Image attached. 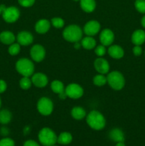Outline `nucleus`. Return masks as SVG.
<instances>
[{"label":"nucleus","instance_id":"1","mask_svg":"<svg viewBox=\"0 0 145 146\" xmlns=\"http://www.w3.org/2000/svg\"><path fill=\"white\" fill-rule=\"evenodd\" d=\"M86 121L91 128L96 131L103 129L106 124L105 117L101 113L97 111H91L87 116Z\"/></svg>","mask_w":145,"mask_h":146},{"label":"nucleus","instance_id":"24","mask_svg":"<svg viewBox=\"0 0 145 146\" xmlns=\"http://www.w3.org/2000/svg\"><path fill=\"white\" fill-rule=\"evenodd\" d=\"M71 115L75 120H82L86 115V112L81 107L76 106L74 107L71 111Z\"/></svg>","mask_w":145,"mask_h":146},{"label":"nucleus","instance_id":"33","mask_svg":"<svg viewBox=\"0 0 145 146\" xmlns=\"http://www.w3.org/2000/svg\"><path fill=\"white\" fill-rule=\"evenodd\" d=\"M21 6L24 7H30L34 5L35 0H18Z\"/></svg>","mask_w":145,"mask_h":146},{"label":"nucleus","instance_id":"34","mask_svg":"<svg viewBox=\"0 0 145 146\" xmlns=\"http://www.w3.org/2000/svg\"><path fill=\"white\" fill-rule=\"evenodd\" d=\"M142 49L141 48L140 46L139 45H135V46L133 48V54H134L136 56H139L142 54Z\"/></svg>","mask_w":145,"mask_h":146},{"label":"nucleus","instance_id":"31","mask_svg":"<svg viewBox=\"0 0 145 146\" xmlns=\"http://www.w3.org/2000/svg\"><path fill=\"white\" fill-rule=\"evenodd\" d=\"M0 146H15V143L11 138H4L0 140Z\"/></svg>","mask_w":145,"mask_h":146},{"label":"nucleus","instance_id":"30","mask_svg":"<svg viewBox=\"0 0 145 146\" xmlns=\"http://www.w3.org/2000/svg\"><path fill=\"white\" fill-rule=\"evenodd\" d=\"M135 7L139 12L145 13V0H136L135 1Z\"/></svg>","mask_w":145,"mask_h":146},{"label":"nucleus","instance_id":"28","mask_svg":"<svg viewBox=\"0 0 145 146\" xmlns=\"http://www.w3.org/2000/svg\"><path fill=\"white\" fill-rule=\"evenodd\" d=\"M20 44L18 43H13L12 44L9 46V47L8 51L10 55L11 56H16L20 52V49H21V47H20Z\"/></svg>","mask_w":145,"mask_h":146},{"label":"nucleus","instance_id":"17","mask_svg":"<svg viewBox=\"0 0 145 146\" xmlns=\"http://www.w3.org/2000/svg\"><path fill=\"white\" fill-rule=\"evenodd\" d=\"M108 54L111 57L116 59H119L123 57L124 50L121 46L118 45H112L108 48Z\"/></svg>","mask_w":145,"mask_h":146},{"label":"nucleus","instance_id":"13","mask_svg":"<svg viewBox=\"0 0 145 146\" xmlns=\"http://www.w3.org/2000/svg\"><path fill=\"white\" fill-rule=\"evenodd\" d=\"M16 39L20 45L28 46L32 44L33 41H34V37L30 32L24 31L18 33Z\"/></svg>","mask_w":145,"mask_h":146},{"label":"nucleus","instance_id":"2","mask_svg":"<svg viewBox=\"0 0 145 146\" xmlns=\"http://www.w3.org/2000/svg\"><path fill=\"white\" fill-rule=\"evenodd\" d=\"M39 142L44 146H53L57 143L56 134L49 128H44L38 133Z\"/></svg>","mask_w":145,"mask_h":146},{"label":"nucleus","instance_id":"41","mask_svg":"<svg viewBox=\"0 0 145 146\" xmlns=\"http://www.w3.org/2000/svg\"><path fill=\"white\" fill-rule=\"evenodd\" d=\"M115 146H125V143L124 142H119V143H117L116 145Z\"/></svg>","mask_w":145,"mask_h":146},{"label":"nucleus","instance_id":"40","mask_svg":"<svg viewBox=\"0 0 145 146\" xmlns=\"http://www.w3.org/2000/svg\"><path fill=\"white\" fill-rule=\"evenodd\" d=\"M80 46H81V44H79L78 42H75V45H74V47H75V48L78 49V48H80Z\"/></svg>","mask_w":145,"mask_h":146},{"label":"nucleus","instance_id":"23","mask_svg":"<svg viewBox=\"0 0 145 146\" xmlns=\"http://www.w3.org/2000/svg\"><path fill=\"white\" fill-rule=\"evenodd\" d=\"M81 46L87 50L92 49L96 46V41L92 36H88L85 37V38L82 39V41H81Z\"/></svg>","mask_w":145,"mask_h":146},{"label":"nucleus","instance_id":"42","mask_svg":"<svg viewBox=\"0 0 145 146\" xmlns=\"http://www.w3.org/2000/svg\"><path fill=\"white\" fill-rule=\"evenodd\" d=\"M1 98H0V108H1Z\"/></svg>","mask_w":145,"mask_h":146},{"label":"nucleus","instance_id":"39","mask_svg":"<svg viewBox=\"0 0 145 146\" xmlns=\"http://www.w3.org/2000/svg\"><path fill=\"white\" fill-rule=\"evenodd\" d=\"M141 23H142V27L145 28V16H144L142 19V21H141Z\"/></svg>","mask_w":145,"mask_h":146},{"label":"nucleus","instance_id":"27","mask_svg":"<svg viewBox=\"0 0 145 146\" xmlns=\"http://www.w3.org/2000/svg\"><path fill=\"white\" fill-rule=\"evenodd\" d=\"M32 81L28 77L24 76L19 81V86L22 89L28 90V88H31Z\"/></svg>","mask_w":145,"mask_h":146},{"label":"nucleus","instance_id":"15","mask_svg":"<svg viewBox=\"0 0 145 146\" xmlns=\"http://www.w3.org/2000/svg\"><path fill=\"white\" fill-rule=\"evenodd\" d=\"M51 87L52 91L55 94H59V97L62 99H65L67 97L65 92V88L64 85L61 81H53L51 84Z\"/></svg>","mask_w":145,"mask_h":146},{"label":"nucleus","instance_id":"3","mask_svg":"<svg viewBox=\"0 0 145 146\" xmlns=\"http://www.w3.org/2000/svg\"><path fill=\"white\" fill-rule=\"evenodd\" d=\"M63 38L70 42H78L82 37V31L79 26L70 25L63 32Z\"/></svg>","mask_w":145,"mask_h":146},{"label":"nucleus","instance_id":"22","mask_svg":"<svg viewBox=\"0 0 145 146\" xmlns=\"http://www.w3.org/2000/svg\"><path fill=\"white\" fill-rule=\"evenodd\" d=\"M72 141V136L70 133L63 132L58 135L57 142L61 145H68Z\"/></svg>","mask_w":145,"mask_h":146},{"label":"nucleus","instance_id":"18","mask_svg":"<svg viewBox=\"0 0 145 146\" xmlns=\"http://www.w3.org/2000/svg\"><path fill=\"white\" fill-rule=\"evenodd\" d=\"M15 36L11 31H4L0 34V41L6 45H11L15 41Z\"/></svg>","mask_w":145,"mask_h":146},{"label":"nucleus","instance_id":"11","mask_svg":"<svg viewBox=\"0 0 145 146\" xmlns=\"http://www.w3.org/2000/svg\"><path fill=\"white\" fill-rule=\"evenodd\" d=\"M94 67L95 70L100 74H105L109 72V64L105 58L100 57L94 62Z\"/></svg>","mask_w":145,"mask_h":146},{"label":"nucleus","instance_id":"32","mask_svg":"<svg viewBox=\"0 0 145 146\" xmlns=\"http://www.w3.org/2000/svg\"><path fill=\"white\" fill-rule=\"evenodd\" d=\"M95 53L96 54V55L99 57H102L106 53V48H105V46L104 45H100L96 47L95 50Z\"/></svg>","mask_w":145,"mask_h":146},{"label":"nucleus","instance_id":"37","mask_svg":"<svg viewBox=\"0 0 145 146\" xmlns=\"http://www.w3.org/2000/svg\"><path fill=\"white\" fill-rule=\"evenodd\" d=\"M1 134L2 135H4V136L8 135V134H9V130L7 129V128H4V127H3V128H1Z\"/></svg>","mask_w":145,"mask_h":146},{"label":"nucleus","instance_id":"21","mask_svg":"<svg viewBox=\"0 0 145 146\" xmlns=\"http://www.w3.org/2000/svg\"><path fill=\"white\" fill-rule=\"evenodd\" d=\"M80 6L82 9L85 12H92L96 7L95 0H80Z\"/></svg>","mask_w":145,"mask_h":146},{"label":"nucleus","instance_id":"36","mask_svg":"<svg viewBox=\"0 0 145 146\" xmlns=\"http://www.w3.org/2000/svg\"><path fill=\"white\" fill-rule=\"evenodd\" d=\"M24 146H40L39 144L37 142H36L35 141H33V140H28L26 141L24 143Z\"/></svg>","mask_w":145,"mask_h":146},{"label":"nucleus","instance_id":"7","mask_svg":"<svg viewBox=\"0 0 145 146\" xmlns=\"http://www.w3.org/2000/svg\"><path fill=\"white\" fill-rule=\"evenodd\" d=\"M20 16V11L15 7H7L2 13V17L7 23H14L18 20Z\"/></svg>","mask_w":145,"mask_h":146},{"label":"nucleus","instance_id":"16","mask_svg":"<svg viewBox=\"0 0 145 146\" xmlns=\"http://www.w3.org/2000/svg\"><path fill=\"white\" fill-rule=\"evenodd\" d=\"M51 27L50 21L47 19H41L38 21L36 24L35 29L36 31L38 34H44L48 32Z\"/></svg>","mask_w":145,"mask_h":146},{"label":"nucleus","instance_id":"8","mask_svg":"<svg viewBox=\"0 0 145 146\" xmlns=\"http://www.w3.org/2000/svg\"><path fill=\"white\" fill-rule=\"evenodd\" d=\"M65 92L67 97L73 99H78L83 95V89L77 84H70L65 88Z\"/></svg>","mask_w":145,"mask_h":146},{"label":"nucleus","instance_id":"12","mask_svg":"<svg viewBox=\"0 0 145 146\" xmlns=\"http://www.w3.org/2000/svg\"><path fill=\"white\" fill-rule=\"evenodd\" d=\"M115 39V35L112 31L108 29H105L100 35V41L104 46H110Z\"/></svg>","mask_w":145,"mask_h":146},{"label":"nucleus","instance_id":"10","mask_svg":"<svg viewBox=\"0 0 145 146\" xmlns=\"http://www.w3.org/2000/svg\"><path fill=\"white\" fill-rule=\"evenodd\" d=\"M100 30V24L98 21L92 20L85 24L84 27V32L87 36H92L98 34Z\"/></svg>","mask_w":145,"mask_h":146},{"label":"nucleus","instance_id":"29","mask_svg":"<svg viewBox=\"0 0 145 146\" xmlns=\"http://www.w3.org/2000/svg\"><path fill=\"white\" fill-rule=\"evenodd\" d=\"M51 24H52V25L55 28L61 29L62 27H63L65 22H64V20L63 19L58 18V17H55V18H53L51 19Z\"/></svg>","mask_w":145,"mask_h":146},{"label":"nucleus","instance_id":"38","mask_svg":"<svg viewBox=\"0 0 145 146\" xmlns=\"http://www.w3.org/2000/svg\"><path fill=\"white\" fill-rule=\"evenodd\" d=\"M6 8H7V7H6V6L4 5V4H1V5H0V14H2V13L4 12V11L5 10Z\"/></svg>","mask_w":145,"mask_h":146},{"label":"nucleus","instance_id":"25","mask_svg":"<svg viewBox=\"0 0 145 146\" xmlns=\"http://www.w3.org/2000/svg\"><path fill=\"white\" fill-rule=\"evenodd\" d=\"M12 115H11V112L7 109L1 110L0 111V123L5 125L8 124L11 121Z\"/></svg>","mask_w":145,"mask_h":146},{"label":"nucleus","instance_id":"26","mask_svg":"<svg viewBox=\"0 0 145 146\" xmlns=\"http://www.w3.org/2000/svg\"><path fill=\"white\" fill-rule=\"evenodd\" d=\"M107 82V78L103 74H100L98 75L95 76L93 78L94 84L95 86H102L105 85Z\"/></svg>","mask_w":145,"mask_h":146},{"label":"nucleus","instance_id":"5","mask_svg":"<svg viewBox=\"0 0 145 146\" xmlns=\"http://www.w3.org/2000/svg\"><path fill=\"white\" fill-rule=\"evenodd\" d=\"M107 81L109 86L116 91H119L125 86V78L119 71H115L109 73L107 77Z\"/></svg>","mask_w":145,"mask_h":146},{"label":"nucleus","instance_id":"9","mask_svg":"<svg viewBox=\"0 0 145 146\" xmlns=\"http://www.w3.org/2000/svg\"><path fill=\"white\" fill-rule=\"evenodd\" d=\"M31 57L36 62H41L44 59L45 56V48L40 44L33 46L30 51Z\"/></svg>","mask_w":145,"mask_h":146},{"label":"nucleus","instance_id":"44","mask_svg":"<svg viewBox=\"0 0 145 146\" xmlns=\"http://www.w3.org/2000/svg\"><path fill=\"white\" fill-rule=\"evenodd\" d=\"M53 146H58V145H53Z\"/></svg>","mask_w":145,"mask_h":146},{"label":"nucleus","instance_id":"6","mask_svg":"<svg viewBox=\"0 0 145 146\" xmlns=\"http://www.w3.org/2000/svg\"><path fill=\"white\" fill-rule=\"evenodd\" d=\"M37 109L41 115H48L53 112V104L51 99L46 97H43L38 101Z\"/></svg>","mask_w":145,"mask_h":146},{"label":"nucleus","instance_id":"19","mask_svg":"<svg viewBox=\"0 0 145 146\" xmlns=\"http://www.w3.org/2000/svg\"><path fill=\"white\" fill-rule=\"evenodd\" d=\"M132 41L135 45L140 46L145 41V32L143 30L138 29L132 34Z\"/></svg>","mask_w":145,"mask_h":146},{"label":"nucleus","instance_id":"43","mask_svg":"<svg viewBox=\"0 0 145 146\" xmlns=\"http://www.w3.org/2000/svg\"><path fill=\"white\" fill-rule=\"evenodd\" d=\"M74 1H80V0H74Z\"/></svg>","mask_w":145,"mask_h":146},{"label":"nucleus","instance_id":"20","mask_svg":"<svg viewBox=\"0 0 145 146\" xmlns=\"http://www.w3.org/2000/svg\"><path fill=\"white\" fill-rule=\"evenodd\" d=\"M109 137L112 141H113L114 142L116 143L124 142V141H125L124 133L122 132V130L119 129V128L112 129V131L109 132Z\"/></svg>","mask_w":145,"mask_h":146},{"label":"nucleus","instance_id":"35","mask_svg":"<svg viewBox=\"0 0 145 146\" xmlns=\"http://www.w3.org/2000/svg\"><path fill=\"white\" fill-rule=\"evenodd\" d=\"M7 83L4 81V80L0 79V94H2L4 91L7 90Z\"/></svg>","mask_w":145,"mask_h":146},{"label":"nucleus","instance_id":"14","mask_svg":"<svg viewBox=\"0 0 145 146\" xmlns=\"http://www.w3.org/2000/svg\"><path fill=\"white\" fill-rule=\"evenodd\" d=\"M31 81L35 86L38 87V88H43L48 84V80L45 74H42V73H36L33 75L32 78H31Z\"/></svg>","mask_w":145,"mask_h":146},{"label":"nucleus","instance_id":"4","mask_svg":"<svg viewBox=\"0 0 145 146\" xmlns=\"http://www.w3.org/2000/svg\"><path fill=\"white\" fill-rule=\"evenodd\" d=\"M16 69L23 76L29 77L34 71V65L31 60L26 58H20L16 64Z\"/></svg>","mask_w":145,"mask_h":146}]
</instances>
